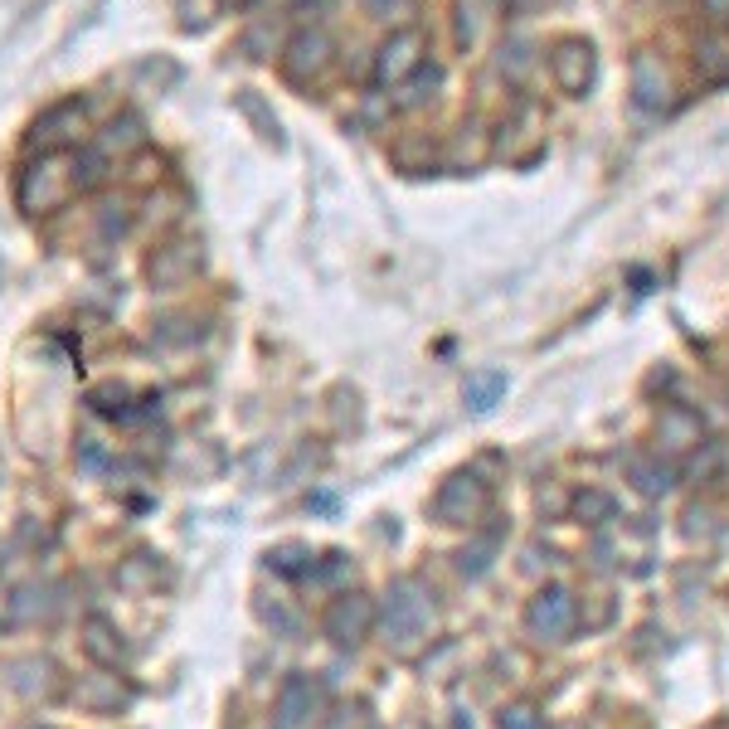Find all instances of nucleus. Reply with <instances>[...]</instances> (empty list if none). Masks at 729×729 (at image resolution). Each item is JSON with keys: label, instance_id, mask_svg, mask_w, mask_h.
<instances>
[{"label": "nucleus", "instance_id": "1", "mask_svg": "<svg viewBox=\"0 0 729 729\" xmlns=\"http://www.w3.org/2000/svg\"><path fill=\"white\" fill-rule=\"evenodd\" d=\"M428 628H433V603L423 593V583L418 579L390 583V593H384V642L408 652L418 638H428Z\"/></svg>", "mask_w": 729, "mask_h": 729}, {"label": "nucleus", "instance_id": "2", "mask_svg": "<svg viewBox=\"0 0 729 729\" xmlns=\"http://www.w3.org/2000/svg\"><path fill=\"white\" fill-rule=\"evenodd\" d=\"M486 506H492V492H486V482L482 476H472V472L447 476L443 492H437V501H433V511H437V521L443 525H476L486 515Z\"/></svg>", "mask_w": 729, "mask_h": 729}, {"label": "nucleus", "instance_id": "3", "mask_svg": "<svg viewBox=\"0 0 729 729\" xmlns=\"http://www.w3.org/2000/svg\"><path fill=\"white\" fill-rule=\"evenodd\" d=\"M574 618H579V603H574V593L569 589H560V583L540 589L525 608V628L535 632L540 642H564L569 632H574Z\"/></svg>", "mask_w": 729, "mask_h": 729}, {"label": "nucleus", "instance_id": "4", "mask_svg": "<svg viewBox=\"0 0 729 729\" xmlns=\"http://www.w3.org/2000/svg\"><path fill=\"white\" fill-rule=\"evenodd\" d=\"M423 55H428V39L414 24H404V30H394L390 39L380 45V59H375V83L390 88V83H404L408 73L423 69Z\"/></svg>", "mask_w": 729, "mask_h": 729}, {"label": "nucleus", "instance_id": "5", "mask_svg": "<svg viewBox=\"0 0 729 729\" xmlns=\"http://www.w3.org/2000/svg\"><path fill=\"white\" fill-rule=\"evenodd\" d=\"M73 190V161H63V156H45L30 176H24V185H20V205L24 209H55L63 195Z\"/></svg>", "mask_w": 729, "mask_h": 729}, {"label": "nucleus", "instance_id": "6", "mask_svg": "<svg viewBox=\"0 0 729 729\" xmlns=\"http://www.w3.org/2000/svg\"><path fill=\"white\" fill-rule=\"evenodd\" d=\"M370 628H375V603H370L365 593H341V599L331 603V613H326V638L336 642V647L365 642Z\"/></svg>", "mask_w": 729, "mask_h": 729}, {"label": "nucleus", "instance_id": "7", "mask_svg": "<svg viewBox=\"0 0 729 729\" xmlns=\"http://www.w3.org/2000/svg\"><path fill=\"white\" fill-rule=\"evenodd\" d=\"M322 710V686L312 676H287L277 691V729H312Z\"/></svg>", "mask_w": 729, "mask_h": 729}, {"label": "nucleus", "instance_id": "8", "mask_svg": "<svg viewBox=\"0 0 729 729\" xmlns=\"http://www.w3.org/2000/svg\"><path fill=\"white\" fill-rule=\"evenodd\" d=\"M550 69H554V83L564 92H583L593 83V45L583 39H560L550 55Z\"/></svg>", "mask_w": 729, "mask_h": 729}, {"label": "nucleus", "instance_id": "9", "mask_svg": "<svg viewBox=\"0 0 729 729\" xmlns=\"http://www.w3.org/2000/svg\"><path fill=\"white\" fill-rule=\"evenodd\" d=\"M331 63V39L322 30H302L297 39L287 45V73L297 78V83H307L312 73H322Z\"/></svg>", "mask_w": 729, "mask_h": 729}, {"label": "nucleus", "instance_id": "10", "mask_svg": "<svg viewBox=\"0 0 729 729\" xmlns=\"http://www.w3.org/2000/svg\"><path fill=\"white\" fill-rule=\"evenodd\" d=\"M83 647H88V657L108 671H117L127 661V642H122V632H117V622L98 618V613L83 622Z\"/></svg>", "mask_w": 729, "mask_h": 729}, {"label": "nucleus", "instance_id": "11", "mask_svg": "<svg viewBox=\"0 0 729 729\" xmlns=\"http://www.w3.org/2000/svg\"><path fill=\"white\" fill-rule=\"evenodd\" d=\"M73 700L83 710H98L102 715V710H122L127 700H131V691L117 681V676H83V681L73 686Z\"/></svg>", "mask_w": 729, "mask_h": 729}, {"label": "nucleus", "instance_id": "12", "mask_svg": "<svg viewBox=\"0 0 729 729\" xmlns=\"http://www.w3.org/2000/svg\"><path fill=\"white\" fill-rule=\"evenodd\" d=\"M195 263H200V254H195L190 244H170V248H161V258H151V283L156 287H176L180 277L195 273Z\"/></svg>", "mask_w": 729, "mask_h": 729}, {"label": "nucleus", "instance_id": "13", "mask_svg": "<svg viewBox=\"0 0 729 729\" xmlns=\"http://www.w3.org/2000/svg\"><path fill=\"white\" fill-rule=\"evenodd\" d=\"M632 92H638V102L647 112H657V108H667V73H661V63L657 59H638V69H632Z\"/></svg>", "mask_w": 729, "mask_h": 729}, {"label": "nucleus", "instance_id": "14", "mask_svg": "<svg viewBox=\"0 0 729 729\" xmlns=\"http://www.w3.org/2000/svg\"><path fill=\"white\" fill-rule=\"evenodd\" d=\"M632 482H638L642 496H661L676 486V472L667 467V462H647V457H632Z\"/></svg>", "mask_w": 729, "mask_h": 729}, {"label": "nucleus", "instance_id": "15", "mask_svg": "<svg viewBox=\"0 0 729 729\" xmlns=\"http://www.w3.org/2000/svg\"><path fill=\"white\" fill-rule=\"evenodd\" d=\"M501 394H506V375H467V404L476 408V414H486V408H492Z\"/></svg>", "mask_w": 729, "mask_h": 729}, {"label": "nucleus", "instance_id": "16", "mask_svg": "<svg viewBox=\"0 0 729 729\" xmlns=\"http://www.w3.org/2000/svg\"><path fill=\"white\" fill-rule=\"evenodd\" d=\"M700 73L715 78V83L729 78V39H710V45L700 49Z\"/></svg>", "mask_w": 729, "mask_h": 729}, {"label": "nucleus", "instance_id": "17", "mask_svg": "<svg viewBox=\"0 0 729 729\" xmlns=\"http://www.w3.org/2000/svg\"><path fill=\"white\" fill-rule=\"evenodd\" d=\"M574 515H579V521H589V525H599V521H608V515H613V496L583 492V496L574 501Z\"/></svg>", "mask_w": 729, "mask_h": 729}, {"label": "nucleus", "instance_id": "18", "mask_svg": "<svg viewBox=\"0 0 729 729\" xmlns=\"http://www.w3.org/2000/svg\"><path fill=\"white\" fill-rule=\"evenodd\" d=\"M540 725H545V720H540V710L525 706V700H521V706H506V710H501V720H496V729H540Z\"/></svg>", "mask_w": 729, "mask_h": 729}, {"label": "nucleus", "instance_id": "19", "mask_svg": "<svg viewBox=\"0 0 729 729\" xmlns=\"http://www.w3.org/2000/svg\"><path fill=\"white\" fill-rule=\"evenodd\" d=\"M302 560H312V554H307V550H297V545H287V550L268 554V564L277 569V574H312V564H302Z\"/></svg>", "mask_w": 729, "mask_h": 729}, {"label": "nucleus", "instance_id": "20", "mask_svg": "<svg viewBox=\"0 0 729 729\" xmlns=\"http://www.w3.org/2000/svg\"><path fill=\"white\" fill-rule=\"evenodd\" d=\"M700 10H706L715 24H729V0H700Z\"/></svg>", "mask_w": 729, "mask_h": 729}, {"label": "nucleus", "instance_id": "21", "mask_svg": "<svg viewBox=\"0 0 729 729\" xmlns=\"http://www.w3.org/2000/svg\"><path fill=\"white\" fill-rule=\"evenodd\" d=\"M365 6L375 10V16H390V6H394V10H408V0H365Z\"/></svg>", "mask_w": 729, "mask_h": 729}]
</instances>
